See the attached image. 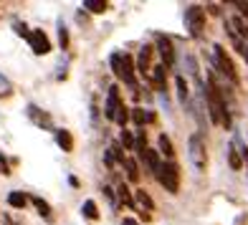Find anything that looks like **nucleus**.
Masks as SVG:
<instances>
[{"label": "nucleus", "mask_w": 248, "mask_h": 225, "mask_svg": "<svg viewBox=\"0 0 248 225\" xmlns=\"http://www.w3.org/2000/svg\"><path fill=\"white\" fill-rule=\"evenodd\" d=\"M205 101H208V111H210V119L213 124H223L225 129H231V114H228V106L223 101V94L220 89L216 86V81H208V89H205Z\"/></svg>", "instance_id": "obj_1"}, {"label": "nucleus", "mask_w": 248, "mask_h": 225, "mask_svg": "<svg viewBox=\"0 0 248 225\" xmlns=\"http://www.w3.org/2000/svg\"><path fill=\"white\" fill-rule=\"evenodd\" d=\"M187 157H190V162H193V167L198 172H205L208 152H205V142H202L200 134H193V137L187 139Z\"/></svg>", "instance_id": "obj_2"}, {"label": "nucleus", "mask_w": 248, "mask_h": 225, "mask_svg": "<svg viewBox=\"0 0 248 225\" xmlns=\"http://www.w3.org/2000/svg\"><path fill=\"white\" fill-rule=\"evenodd\" d=\"M155 177L160 180V185L170 195H177V190H180V170H177L175 162H162L160 165V172H157Z\"/></svg>", "instance_id": "obj_3"}, {"label": "nucleus", "mask_w": 248, "mask_h": 225, "mask_svg": "<svg viewBox=\"0 0 248 225\" xmlns=\"http://www.w3.org/2000/svg\"><path fill=\"white\" fill-rule=\"evenodd\" d=\"M185 28L190 30V36L198 38L202 28H205V10L200 5H187L185 8Z\"/></svg>", "instance_id": "obj_4"}, {"label": "nucleus", "mask_w": 248, "mask_h": 225, "mask_svg": "<svg viewBox=\"0 0 248 225\" xmlns=\"http://www.w3.org/2000/svg\"><path fill=\"white\" fill-rule=\"evenodd\" d=\"M213 56H216V66H218V71L228 78V81H233V84H238V74H235V66H233V61H231V56L225 53V48L223 46H213Z\"/></svg>", "instance_id": "obj_5"}, {"label": "nucleus", "mask_w": 248, "mask_h": 225, "mask_svg": "<svg viewBox=\"0 0 248 225\" xmlns=\"http://www.w3.org/2000/svg\"><path fill=\"white\" fill-rule=\"evenodd\" d=\"M28 41H31L33 53H38V56L51 53V41L46 38V33H43V30H33V33H28Z\"/></svg>", "instance_id": "obj_6"}, {"label": "nucleus", "mask_w": 248, "mask_h": 225, "mask_svg": "<svg viewBox=\"0 0 248 225\" xmlns=\"http://www.w3.org/2000/svg\"><path fill=\"white\" fill-rule=\"evenodd\" d=\"M119 78L127 86L137 89V78H134V59L129 53H122V74H119Z\"/></svg>", "instance_id": "obj_7"}, {"label": "nucleus", "mask_w": 248, "mask_h": 225, "mask_svg": "<svg viewBox=\"0 0 248 225\" xmlns=\"http://www.w3.org/2000/svg\"><path fill=\"white\" fill-rule=\"evenodd\" d=\"M122 109V101H119V89L111 86L109 94H107V104H104V117L114 121L117 119V111Z\"/></svg>", "instance_id": "obj_8"}, {"label": "nucleus", "mask_w": 248, "mask_h": 225, "mask_svg": "<svg viewBox=\"0 0 248 225\" xmlns=\"http://www.w3.org/2000/svg\"><path fill=\"white\" fill-rule=\"evenodd\" d=\"M157 48H160V56H162L165 66H175V48H172V41L170 38L160 36V38H157Z\"/></svg>", "instance_id": "obj_9"}, {"label": "nucleus", "mask_w": 248, "mask_h": 225, "mask_svg": "<svg viewBox=\"0 0 248 225\" xmlns=\"http://www.w3.org/2000/svg\"><path fill=\"white\" fill-rule=\"evenodd\" d=\"M140 160L144 162V165H147V170L152 172V175H157V172H160V152H157V150H144L142 154H140Z\"/></svg>", "instance_id": "obj_10"}, {"label": "nucleus", "mask_w": 248, "mask_h": 225, "mask_svg": "<svg viewBox=\"0 0 248 225\" xmlns=\"http://www.w3.org/2000/svg\"><path fill=\"white\" fill-rule=\"evenodd\" d=\"M56 142H59V147L63 152H74V137H71V132L59 129V132H56Z\"/></svg>", "instance_id": "obj_11"}, {"label": "nucleus", "mask_w": 248, "mask_h": 225, "mask_svg": "<svg viewBox=\"0 0 248 225\" xmlns=\"http://www.w3.org/2000/svg\"><path fill=\"white\" fill-rule=\"evenodd\" d=\"M129 117L134 119V124H137L140 129H142L144 124H147V121H152V119H155V114H150V111H144V109H140V106H137V109H132V114H129Z\"/></svg>", "instance_id": "obj_12"}, {"label": "nucleus", "mask_w": 248, "mask_h": 225, "mask_svg": "<svg viewBox=\"0 0 248 225\" xmlns=\"http://www.w3.org/2000/svg\"><path fill=\"white\" fill-rule=\"evenodd\" d=\"M28 117L36 121L38 127H51V117L48 114H41V109H36V106H28Z\"/></svg>", "instance_id": "obj_13"}, {"label": "nucleus", "mask_w": 248, "mask_h": 225, "mask_svg": "<svg viewBox=\"0 0 248 225\" xmlns=\"http://www.w3.org/2000/svg\"><path fill=\"white\" fill-rule=\"evenodd\" d=\"M157 152L160 154H165V157H172L175 154V147H172V142H170V137H167V134H160V139H157Z\"/></svg>", "instance_id": "obj_14"}, {"label": "nucleus", "mask_w": 248, "mask_h": 225, "mask_svg": "<svg viewBox=\"0 0 248 225\" xmlns=\"http://www.w3.org/2000/svg\"><path fill=\"white\" fill-rule=\"evenodd\" d=\"M150 56H152V48H150V46H144V48L140 51V74H142V76L150 71Z\"/></svg>", "instance_id": "obj_15"}, {"label": "nucleus", "mask_w": 248, "mask_h": 225, "mask_svg": "<svg viewBox=\"0 0 248 225\" xmlns=\"http://www.w3.org/2000/svg\"><path fill=\"white\" fill-rule=\"evenodd\" d=\"M152 78H155V86L160 89H165V84H167V76H165V66H155L152 69Z\"/></svg>", "instance_id": "obj_16"}, {"label": "nucleus", "mask_w": 248, "mask_h": 225, "mask_svg": "<svg viewBox=\"0 0 248 225\" xmlns=\"http://www.w3.org/2000/svg\"><path fill=\"white\" fill-rule=\"evenodd\" d=\"M231 33V41H233V46H235V51H238L241 56H243V59L248 61V43L246 41H241L238 36H235V30H228Z\"/></svg>", "instance_id": "obj_17"}, {"label": "nucleus", "mask_w": 248, "mask_h": 225, "mask_svg": "<svg viewBox=\"0 0 248 225\" xmlns=\"http://www.w3.org/2000/svg\"><path fill=\"white\" fill-rule=\"evenodd\" d=\"M124 170H127V180H129V182H137V180H140V170H137V162H134V160H124Z\"/></svg>", "instance_id": "obj_18"}, {"label": "nucleus", "mask_w": 248, "mask_h": 225, "mask_svg": "<svg viewBox=\"0 0 248 225\" xmlns=\"http://www.w3.org/2000/svg\"><path fill=\"white\" fill-rule=\"evenodd\" d=\"M8 202H10V208H26V202H28V197L23 195V193H18V190H16V193H10L8 195Z\"/></svg>", "instance_id": "obj_19"}, {"label": "nucleus", "mask_w": 248, "mask_h": 225, "mask_svg": "<svg viewBox=\"0 0 248 225\" xmlns=\"http://www.w3.org/2000/svg\"><path fill=\"white\" fill-rule=\"evenodd\" d=\"M81 212H84V218H89V220H96V218H99V210H96V202H94V200H86L84 208H81Z\"/></svg>", "instance_id": "obj_20"}, {"label": "nucleus", "mask_w": 248, "mask_h": 225, "mask_svg": "<svg viewBox=\"0 0 248 225\" xmlns=\"http://www.w3.org/2000/svg\"><path fill=\"white\" fill-rule=\"evenodd\" d=\"M33 205H36V210L41 212L43 218H51V215H53V212H51V205H48V202L43 200V197H33Z\"/></svg>", "instance_id": "obj_21"}, {"label": "nucleus", "mask_w": 248, "mask_h": 225, "mask_svg": "<svg viewBox=\"0 0 248 225\" xmlns=\"http://www.w3.org/2000/svg\"><path fill=\"white\" fill-rule=\"evenodd\" d=\"M84 8L92 10V13H104L107 3H104V0H84Z\"/></svg>", "instance_id": "obj_22"}, {"label": "nucleus", "mask_w": 248, "mask_h": 225, "mask_svg": "<svg viewBox=\"0 0 248 225\" xmlns=\"http://www.w3.org/2000/svg\"><path fill=\"white\" fill-rule=\"evenodd\" d=\"M134 197H137V202L142 208H147V210H155V202H152V197L144 193V190H137V193H134Z\"/></svg>", "instance_id": "obj_23"}, {"label": "nucleus", "mask_w": 248, "mask_h": 225, "mask_svg": "<svg viewBox=\"0 0 248 225\" xmlns=\"http://www.w3.org/2000/svg\"><path fill=\"white\" fill-rule=\"evenodd\" d=\"M228 162H231V167L233 170H241V154H238V150H235V144H231V150H228Z\"/></svg>", "instance_id": "obj_24"}, {"label": "nucleus", "mask_w": 248, "mask_h": 225, "mask_svg": "<svg viewBox=\"0 0 248 225\" xmlns=\"http://www.w3.org/2000/svg\"><path fill=\"white\" fill-rule=\"evenodd\" d=\"M177 91H180V101H183V104H187L190 91H187V84H185V78H183V76H177Z\"/></svg>", "instance_id": "obj_25"}, {"label": "nucleus", "mask_w": 248, "mask_h": 225, "mask_svg": "<svg viewBox=\"0 0 248 225\" xmlns=\"http://www.w3.org/2000/svg\"><path fill=\"white\" fill-rule=\"evenodd\" d=\"M119 197H122V202H124V205H129V208L134 205V202H132V193H129V187L124 185V182L119 185Z\"/></svg>", "instance_id": "obj_26"}, {"label": "nucleus", "mask_w": 248, "mask_h": 225, "mask_svg": "<svg viewBox=\"0 0 248 225\" xmlns=\"http://www.w3.org/2000/svg\"><path fill=\"white\" fill-rule=\"evenodd\" d=\"M114 121H117L119 127L127 124V121H129V109H127V106H122V109L117 111V119H114Z\"/></svg>", "instance_id": "obj_27"}, {"label": "nucleus", "mask_w": 248, "mask_h": 225, "mask_svg": "<svg viewBox=\"0 0 248 225\" xmlns=\"http://www.w3.org/2000/svg\"><path fill=\"white\" fill-rule=\"evenodd\" d=\"M109 63H111V71L119 76V74H122V53H114V56L109 59Z\"/></svg>", "instance_id": "obj_28"}, {"label": "nucleus", "mask_w": 248, "mask_h": 225, "mask_svg": "<svg viewBox=\"0 0 248 225\" xmlns=\"http://www.w3.org/2000/svg\"><path fill=\"white\" fill-rule=\"evenodd\" d=\"M233 26H235V30H238L241 36H243V38L248 41V23H243L241 18H233Z\"/></svg>", "instance_id": "obj_29"}, {"label": "nucleus", "mask_w": 248, "mask_h": 225, "mask_svg": "<svg viewBox=\"0 0 248 225\" xmlns=\"http://www.w3.org/2000/svg\"><path fill=\"white\" fill-rule=\"evenodd\" d=\"M10 91H13V86H10V81H8L3 74H0V96H8Z\"/></svg>", "instance_id": "obj_30"}, {"label": "nucleus", "mask_w": 248, "mask_h": 225, "mask_svg": "<svg viewBox=\"0 0 248 225\" xmlns=\"http://www.w3.org/2000/svg\"><path fill=\"white\" fill-rule=\"evenodd\" d=\"M122 144H124L127 150H134V137H132V134H129L127 129L122 132Z\"/></svg>", "instance_id": "obj_31"}, {"label": "nucleus", "mask_w": 248, "mask_h": 225, "mask_svg": "<svg viewBox=\"0 0 248 225\" xmlns=\"http://www.w3.org/2000/svg\"><path fill=\"white\" fill-rule=\"evenodd\" d=\"M59 41H61V48L69 46V33H66V28H63V26L59 28Z\"/></svg>", "instance_id": "obj_32"}, {"label": "nucleus", "mask_w": 248, "mask_h": 225, "mask_svg": "<svg viewBox=\"0 0 248 225\" xmlns=\"http://www.w3.org/2000/svg\"><path fill=\"white\" fill-rule=\"evenodd\" d=\"M0 172H3V175H10V167H8V162H5L3 154H0Z\"/></svg>", "instance_id": "obj_33"}, {"label": "nucleus", "mask_w": 248, "mask_h": 225, "mask_svg": "<svg viewBox=\"0 0 248 225\" xmlns=\"http://www.w3.org/2000/svg\"><path fill=\"white\" fill-rule=\"evenodd\" d=\"M16 30H18V36H26V38H28V28H26V26L16 23Z\"/></svg>", "instance_id": "obj_34"}, {"label": "nucleus", "mask_w": 248, "mask_h": 225, "mask_svg": "<svg viewBox=\"0 0 248 225\" xmlns=\"http://www.w3.org/2000/svg\"><path fill=\"white\" fill-rule=\"evenodd\" d=\"M238 8L243 10V13H246V18H248V3H238Z\"/></svg>", "instance_id": "obj_35"}, {"label": "nucleus", "mask_w": 248, "mask_h": 225, "mask_svg": "<svg viewBox=\"0 0 248 225\" xmlns=\"http://www.w3.org/2000/svg\"><path fill=\"white\" fill-rule=\"evenodd\" d=\"M122 225H137V220H132V218H127V220H124Z\"/></svg>", "instance_id": "obj_36"}, {"label": "nucleus", "mask_w": 248, "mask_h": 225, "mask_svg": "<svg viewBox=\"0 0 248 225\" xmlns=\"http://www.w3.org/2000/svg\"><path fill=\"white\" fill-rule=\"evenodd\" d=\"M241 152H243V160H246V165H248V147H243Z\"/></svg>", "instance_id": "obj_37"}]
</instances>
